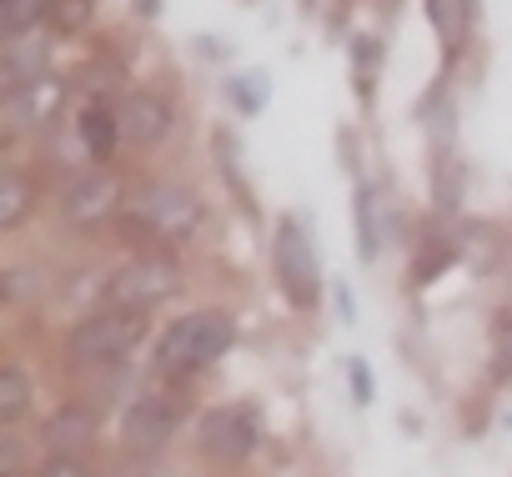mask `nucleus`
<instances>
[{
	"label": "nucleus",
	"instance_id": "f257e3e1",
	"mask_svg": "<svg viewBox=\"0 0 512 477\" xmlns=\"http://www.w3.org/2000/svg\"><path fill=\"white\" fill-rule=\"evenodd\" d=\"M231 342H236L231 312H221V307L186 312L156 337V372L161 377H191V372L211 367L216 357H226Z\"/></svg>",
	"mask_w": 512,
	"mask_h": 477
},
{
	"label": "nucleus",
	"instance_id": "f03ea898",
	"mask_svg": "<svg viewBox=\"0 0 512 477\" xmlns=\"http://www.w3.org/2000/svg\"><path fill=\"white\" fill-rule=\"evenodd\" d=\"M141 342H146V317L141 312L101 307V312L81 317L66 332V357L81 362V367H111V362H126Z\"/></svg>",
	"mask_w": 512,
	"mask_h": 477
},
{
	"label": "nucleus",
	"instance_id": "7ed1b4c3",
	"mask_svg": "<svg viewBox=\"0 0 512 477\" xmlns=\"http://www.w3.org/2000/svg\"><path fill=\"white\" fill-rule=\"evenodd\" d=\"M272 277L297 312H312L322 302V267L312 252V236L297 216H282V226L272 236Z\"/></svg>",
	"mask_w": 512,
	"mask_h": 477
},
{
	"label": "nucleus",
	"instance_id": "20e7f679",
	"mask_svg": "<svg viewBox=\"0 0 512 477\" xmlns=\"http://www.w3.org/2000/svg\"><path fill=\"white\" fill-rule=\"evenodd\" d=\"M131 221H136L146 236H156V242L181 247V242H191L196 226H201V201H196L186 186H176V181H151V186L136 191Z\"/></svg>",
	"mask_w": 512,
	"mask_h": 477
},
{
	"label": "nucleus",
	"instance_id": "39448f33",
	"mask_svg": "<svg viewBox=\"0 0 512 477\" xmlns=\"http://www.w3.org/2000/svg\"><path fill=\"white\" fill-rule=\"evenodd\" d=\"M181 292V272L166 257H131L126 267H116L106 277V307L116 312H151L161 302H171Z\"/></svg>",
	"mask_w": 512,
	"mask_h": 477
},
{
	"label": "nucleus",
	"instance_id": "423d86ee",
	"mask_svg": "<svg viewBox=\"0 0 512 477\" xmlns=\"http://www.w3.org/2000/svg\"><path fill=\"white\" fill-rule=\"evenodd\" d=\"M256 442H262V422H256V412L241 407V402L211 407V412H201V422H196V447H201L211 462H221V467L246 462V457L256 452Z\"/></svg>",
	"mask_w": 512,
	"mask_h": 477
},
{
	"label": "nucleus",
	"instance_id": "0eeeda50",
	"mask_svg": "<svg viewBox=\"0 0 512 477\" xmlns=\"http://www.w3.org/2000/svg\"><path fill=\"white\" fill-rule=\"evenodd\" d=\"M121 211V181L111 171H86L61 191V221L71 231H96Z\"/></svg>",
	"mask_w": 512,
	"mask_h": 477
},
{
	"label": "nucleus",
	"instance_id": "6e6552de",
	"mask_svg": "<svg viewBox=\"0 0 512 477\" xmlns=\"http://www.w3.org/2000/svg\"><path fill=\"white\" fill-rule=\"evenodd\" d=\"M176 427H181V402L176 397H161V392L136 397L126 407V417H121V437H126L131 452H161Z\"/></svg>",
	"mask_w": 512,
	"mask_h": 477
},
{
	"label": "nucleus",
	"instance_id": "1a4fd4ad",
	"mask_svg": "<svg viewBox=\"0 0 512 477\" xmlns=\"http://www.w3.org/2000/svg\"><path fill=\"white\" fill-rule=\"evenodd\" d=\"M116 121H121V141H131V146H156V141L171 136L176 111H171V101H161L156 91H126V96L116 101Z\"/></svg>",
	"mask_w": 512,
	"mask_h": 477
},
{
	"label": "nucleus",
	"instance_id": "9d476101",
	"mask_svg": "<svg viewBox=\"0 0 512 477\" xmlns=\"http://www.w3.org/2000/svg\"><path fill=\"white\" fill-rule=\"evenodd\" d=\"M6 106H11V121L16 126L46 131L61 116V106H66V81L61 76H41V81H31L21 91H6Z\"/></svg>",
	"mask_w": 512,
	"mask_h": 477
},
{
	"label": "nucleus",
	"instance_id": "9b49d317",
	"mask_svg": "<svg viewBox=\"0 0 512 477\" xmlns=\"http://www.w3.org/2000/svg\"><path fill=\"white\" fill-rule=\"evenodd\" d=\"M51 76V46L41 31L31 36H11L6 46H0V81H6V91H21L31 81Z\"/></svg>",
	"mask_w": 512,
	"mask_h": 477
},
{
	"label": "nucleus",
	"instance_id": "f8f14e48",
	"mask_svg": "<svg viewBox=\"0 0 512 477\" xmlns=\"http://www.w3.org/2000/svg\"><path fill=\"white\" fill-rule=\"evenodd\" d=\"M41 437H46L51 457H81L96 442V412L81 407V402H66V407H56L46 417V432Z\"/></svg>",
	"mask_w": 512,
	"mask_h": 477
},
{
	"label": "nucleus",
	"instance_id": "ddd939ff",
	"mask_svg": "<svg viewBox=\"0 0 512 477\" xmlns=\"http://www.w3.org/2000/svg\"><path fill=\"white\" fill-rule=\"evenodd\" d=\"M76 136H81V151H91V161H111V156L121 151V121H116V111L101 106V101H91V106L81 111Z\"/></svg>",
	"mask_w": 512,
	"mask_h": 477
},
{
	"label": "nucleus",
	"instance_id": "4468645a",
	"mask_svg": "<svg viewBox=\"0 0 512 477\" xmlns=\"http://www.w3.org/2000/svg\"><path fill=\"white\" fill-rule=\"evenodd\" d=\"M352 231H357V257L377 262V252H382V216H377V186L372 181H357V191H352Z\"/></svg>",
	"mask_w": 512,
	"mask_h": 477
},
{
	"label": "nucleus",
	"instance_id": "2eb2a0df",
	"mask_svg": "<svg viewBox=\"0 0 512 477\" xmlns=\"http://www.w3.org/2000/svg\"><path fill=\"white\" fill-rule=\"evenodd\" d=\"M427 6V21L437 31V41L447 51H457L467 41V26H472V0H422Z\"/></svg>",
	"mask_w": 512,
	"mask_h": 477
},
{
	"label": "nucleus",
	"instance_id": "dca6fc26",
	"mask_svg": "<svg viewBox=\"0 0 512 477\" xmlns=\"http://www.w3.org/2000/svg\"><path fill=\"white\" fill-rule=\"evenodd\" d=\"M26 407H31V377L11 362V367H0V427H16L21 417H26Z\"/></svg>",
	"mask_w": 512,
	"mask_h": 477
},
{
	"label": "nucleus",
	"instance_id": "f3484780",
	"mask_svg": "<svg viewBox=\"0 0 512 477\" xmlns=\"http://www.w3.org/2000/svg\"><path fill=\"white\" fill-rule=\"evenodd\" d=\"M31 211V186L21 171H0V231H16Z\"/></svg>",
	"mask_w": 512,
	"mask_h": 477
},
{
	"label": "nucleus",
	"instance_id": "a211bd4d",
	"mask_svg": "<svg viewBox=\"0 0 512 477\" xmlns=\"http://www.w3.org/2000/svg\"><path fill=\"white\" fill-rule=\"evenodd\" d=\"M46 16H51V0H0V26H6V41L41 31Z\"/></svg>",
	"mask_w": 512,
	"mask_h": 477
},
{
	"label": "nucleus",
	"instance_id": "6ab92c4d",
	"mask_svg": "<svg viewBox=\"0 0 512 477\" xmlns=\"http://www.w3.org/2000/svg\"><path fill=\"white\" fill-rule=\"evenodd\" d=\"M91 21H96V0H51V16H46L56 36H81Z\"/></svg>",
	"mask_w": 512,
	"mask_h": 477
},
{
	"label": "nucleus",
	"instance_id": "aec40b11",
	"mask_svg": "<svg viewBox=\"0 0 512 477\" xmlns=\"http://www.w3.org/2000/svg\"><path fill=\"white\" fill-rule=\"evenodd\" d=\"M226 96H231V106H241V116H256L267 106V81L262 76H231Z\"/></svg>",
	"mask_w": 512,
	"mask_h": 477
},
{
	"label": "nucleus",
	"instance_id": "412c9836",
	"mask_svg": "<svg viewBox=\"0 0 512 477\" xmlns=\"http://www.w3.org/2000/svg\"><path fill=\"white\" fill-rule=\"evenodd\" d=\"M432 186H437V206H442V211H457V206H462V176H457V161H452V156L437 161Z\"/></svg>",
	"mask_w": 512,
	"mask_h": 477
},
{
	"label": "nucleus",
	"instance_id": "4be33fe9",
	"mask_svg": "<svg viewBox=\"0 0 512 477\" xmlns=\"http://www.w3.org/2000/svg\"><path fill=\"white\" fill-rule=\"evenodd\" d=\"M452 262V247H442V242H427L422 252H417V262H412V282L422 287V282H432L442 267Z\"/></svg>",
	"mask_w": 512,
	"mask_h": 477
},
{
	"label": "nucleus",
	"instance_id": "5701e85b",
	"mask_svg": "<svg viewBox=\"0 0 512 477\" xmlns=\"http://www.w3.org/2000/svg\"><path fill=\"white\" fill-rule=\"evenodd\" d=\"M352 61H357V86L372 91V81H377V61H382V46H377V41H357V46H352Z\"/></svg>",
	"mask_w": 512,
	"mask_h": 477
},
{
	"label": "nucleus",
	"instance_id": "b1692460",
	"mask_svg": "<svg viewBox=\"0 0 512 477\" xmlns=\"http://www.w3.org/2000/svg\"><path fill=\"white\" fill-rule=\"evenodd\" d=\"M347 377H352V397H357V402L367 407V402L377 397V382H372V367H367L362 357H352V362H347Z\"/></svg>",
	"mask_w": 512,
	"mask_h": 477
},
{
	"label": "nucleus",
	"instance_id": "393cba45",
	"mask_svg": "<svg viewBox=\"0 0 512 477\" xmlns=\"http://www.w3.org/2000/svg\"><path fill=\"white\" fill-rule=\"evenodd\" d=\"M36 477H91V467L81 457H46L36 467Z\"/></svg>",
	"mask_w": 512,
	"mask_h": 477
},
{
	"label": "nucleus",
	"instance_id": "a878e982",
	"mask_svg": "<svg viewBox=\"0 0 512 477\" xmlns=\"http://www.w3.org/2000/svg\"><path fill=\"white\" fill-rule=\"evenodd\" d=\"M337 312H342V322H357V307H352V292L347 287H337Z\"/></svg>",
	"mask_w": 512,
	"mask_h": 477
},
{
	"label": "nucleus",
	"instance_id": "bb28decb",
	"mask_svg": "<svg viewBox=\"0 0 512 477\" xmlns=\"http://www.w3.org/2000/svg\"><path fill=\"white\" fill-rule=\"evenodd\" d=\"M141 6V16H161V0H136Z\"/></svg>",
	"mask_w": 512,
	"mask_h": 477
},
{
	"label": "nucleus",
	"instance_id": "cd10ccee",
	"mask_svg": "<svg viewBox=\"0 0 512 477\" xmlns=\"http://www.w3.org/2000/svg\"><path fill=\"white\" fill-rule=\"evenodd\" d=\"M126 477H146V472H141V467H126Z\"/></svg>",
	"mask_w": 512,
	"mask_h": 477
}]
</instances>
